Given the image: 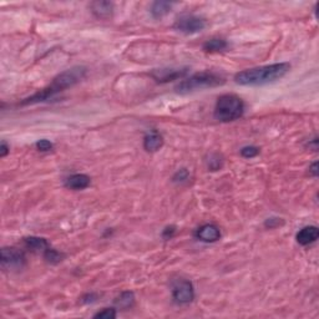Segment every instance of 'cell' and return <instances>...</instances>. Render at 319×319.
<instances>
[{
    "label": "cell",
    "instance_id": "6da1fadb",
    "mask_svg": "<svg viewBox=\"0 0 319 319\" xmlns=\"http://www.w3.org/2000/svg\"><path fill=\"white\" fill-rule=\"evenodd\" d=\"M86 75V68L84 66H74V68L65 70L64 72L59 74L54 80L51 81L49 86L44 88L33 96L28 97L21 101V105H34V103L44 102L46 100L51 99L59 92L66 90V89L71 88V86L76 85L81 80L85 77Z\"/></svg>",
    "mask_w": 319,
    "mask_h": 319
},
{
    "label": "cell",
    "instance_id": "7a4b0ae2",
    "mask_svg": "<svg viewBox=\"0 0 319 319\" xmlns=\"http://www.w3.org/2000/svg\"><path fill=\"white\" fill-rule=\"evenodd\" d=\"M290 65L288 63H278L272 65L258 66L243 70L234 76V81L243 86H258L264 84L274 83L282 79L289 71Z\"/></svg>",
    "mask_w": 319,
    "mask_h": 319
},
{
    "label": "cell",
    "instance_id": "3957f363",
    "mask_svg": "<svg viewBox=\"0 0 319 319\" xmlns=\"http://www.w3.org/2000/svg\"><path fill=\"white\" fill-rule=\"evenodd\" d=\"M225 83L226 79L222 75L212 71H202L183 79L176 86V91L178 94H189V92L203 90V89L216 88V86L223 85Z\"/></svg>",
    "mask_w": 319,
    "mask_h": 319
},
{
    "label": "cell",
    "instance_id": "277c9868",
    "mask_svg": "<svg viewBox=\"0 0 319 319\" xmlns=\"http://www.w3.org/2000/svg\"><path fill=\"white\" fill-rule=\"evenodd\" d=\"M245 113V102L240 96L226 94L218 97L215 108V117L221 122H231L240 119Z\"/></svg>",
    "mask_w": 319,
    "mask_h": 319
},
{
    "label": "cell",
    "instance_id": "5b68a950",
    "mask_svg": "<svg viewBox=\"0 0 319 319\" xmlns=\"http://www.w3.org/2000/svg\"><path fill=\"white\" fill-rule=\"evenodd\" d=\"M0 262L2 267L8 271H18L25 265L26 258L23 251L15 247H3L0 251Z\"/></svg>",
    "mask_w": 319,
    "mask_h": 319
},
{
    "label": "cell",
    "instance_id": "8992f818",
    "mask_svg": "<svg viewBox=\"0 0 319 319\" xmlns=\"http://www.w3.org/2000/svg\"><path fill=\"white\" fill-rule=\"evenodd\" d=\"M173 28L183 34H196V33H200L205 29L206 21L200 16L192 15V14H183L176 20Z\"/></svg>",
    "mask_w": 319,
    "mask_h": 319
},
{
    "label": "cell",
    "instance_id": "52a82bcc",
    "mask_svg": "<svg viewBox=\"0 0 319 319\" xmlns=\"http://www.w3.org/2000/svg\"><path fill=\"white\" fill-rule=\"evenodd\" d=\"M173 301L180 306H186L191 303L195 298V289L194 285L190 281H180L173 285L172 289Z\"/></svg>",
    "mask_w": 319,
    "mask_h": 319
},
{
    "label": "cell",
    "instance_id": "ba28073f",
    "mask_svg": "<svg viewBox=\"0 0 319 319\" xmlns=\"http://www.w3.org/2000/svg\"><path fill=\"white\" fill-rule=\"evenodd\" d=\"M189 69H161V70H155L152 72L153 79L158 83H169V81L182 79L187 75Z\"/></svg>",
    "mask_w": 319,
    "mask_h": 319
},
{
    "label": "cell",
    "instance_id": "9c48e42d",
    "mask_svg": "<svg viewBox=\"0 0 319 319\" xmlns=\"http://www.w3.org/2000/svg\"><path fill=\"white\" fill-rule=\"evenodd\" d=\"M196 237L205 243L217 242L221 238V231L214 223H207V225L201 226L196 232Z\"/></svg>",
    "mask_w": 319,
    "mask_h": 319
},
{
    "label": "cell",
    "instance_id": "30bf717a",
    "mask_svg": "<svg viewBox=\"0 0 319 319\" xmlns=\"http://www.w3.org/2000/svg\"><path fill=\"white\" fill-rule=\"evenodd\" d=\"M319 237V229L315 226H307L297 233L296 240L301 246H308L315 242Z\"/></svg>",
    "mask_w": 319,
    "mask_h": 319
},
{
    "label": "cell",
    "instance_id": "8fae6325",
    "mask_svg": "<svg viewBox=\"0 0 319 319\" xmlns=\"http://www.w3.org/2000/svg\"><path fill=\"white\" fill-rule=\"evenodd\" d=\"M90 177L88 175H84V173H75V175L69 176L65 180V187L70 190H75V191L86 189V187L90 186Z\"/></svg>",
    "mask_w": 319,
    "mask_h": 319
},
{
    "label": "cell",
    "instance_id": "7c38bea8",
    "mask_svg": "<svg viewBox=\"0 0 319 319\" xmlns=\"http://www.w3.org/2000/svg\"><path fill=\"white\" fill-rule=\"evenodd\" d=\"M24 245L25 247L29 251L34 252V253H43L45 252L47 248H50L49 242L43 237H36V236H30L25 237L24 238Z\"/></svg>",
    "mask_w": 319,
    "mask_h": 319
},
{
    "label": "cell",
    "instance_id": "4fadbf2b",
    "mask_svg": "<svg viewBox=\"0 0 319 319\" xmlns=\"http://www.w3.org/2000/svg\"><path fill=\"white\" fill-rule=\"evenodd\" d=\"M164 146V137L157 131H151L144 137V148L148 152H156Z\"/></svg>",
    "mask_w": 319,
    "mask_h": 319
},
{
    "label": "cell",
    "instance_id": "5bb4252c",
    "mask_svg": "<svg viewBox=\"0 0 319 319\" xmlns=\"http://www.w3.org/2000/svg\"><path fill=\"white\" fill-rule=\"evenodd\" d=\"M91 10L96 18H110L114 12V4L110 2H95L91 4Z\"/></svg>",
    "mask_w": 319,
    "mask_h": 319
},
{
    "label": "cell",
    "instance_id": "9a60e30c",
    "mask_svg": "<svg viewBox=\"0 0 319 319\" xmlns=\"http://www.w3.org/2000/svg\"><path fill=\"white\" fill-rule=\"evenodd\" d=\"M173 5L175 4L170 2H155L151 7L150 12L155 19H161L171 12Z\"/></svg>",
    "mask_w": 319,
    "mask_h": 319
},
{
    "label": "cell",
    "instance_id": "2e32d148",
    "mask_svg": "<svg viewBox=\"0 0 319 319\" xmlns=\"http://www.w3.org/2000/svg\"><path fill=\"white\" fill-rule=\"evenodd\" d=\"M228 47V43L225 40V39H221V38H212L211 40L206 41L205 45H203V50L206 52H221V51H225L226 49Z\"/></svg>",
    "mask_w": 319,
    "mask_h": 319
},
{
    "label": "cell",
    "instance_id": "e0dca14e",
    "mask_svg": "<svg viewBox=\"0 0 319 319\" xmlns=\"http://www.w3.org/2000/svg\"><path fill=\"white\" fill-rule=\"evenodd\" d=\"M134 302H135V297H134L132 292H124L120 295L119 298L115 301V304L121 309H127V308L132 307Z\"/></svg>",
    "mask_w": 319,
    "mask_h": 319
},
{
    "label": "cell",
    "instance_id": "ac0fdd59",
    "mask_svg": "<svg viewBox=\"0 0 319 319\" xmlns=\"http://www.w3.org/2000/svg\"><path fill=\"white\" fill-rule=\"evenodd\" d=\"M44 258H45L49 263H51V264H58V263L63 261L64 254L60 253V252L57 250H54V248H47V250L44 252Z\"/></svg>",
    "mask_w": 319,
    "mask_h": 319
},
{
    "label": "cell",
    "instance_id": "d6986e66",
    "mask_svg": "<svg viewBox=\"0 0 319 319\" xmlns=\"http://www.w3.org/2000/svg\"><path fill=\"white\" fill-rule=\"evenodd\" d=\"M94 318L97 319H114L116 318V310L114 308H103L102 310L97 312L94 315Z\"/></svg>",
    "mask_w": 319,
    "mask_h": 319
},
{
    "label": "cell",
    "instance_id": "ffe728a7",
    "mask_svg": "<svg viewBox=\"0 0 319 319\" xmlns=\"http://www.w3.org/2000/svg\"><path fill=\"white\" fill-rule=\"evenodd\" d=\"M258 153H259V148L256 146H245V147H242V150H241V155L246 158L256 157Z\"/></svg>",
    "mask_w": 319,
    "mask_h": 319
},
{
    "label": "cell",
    "instance_id": "44dd1931",
    "mask_svg": "<svg viewBox=\"0 0 319 319\" xmlns=\"http://www.w3.org/2000/svg\"><path fill=\"white\" fill-rule=\"evenodd\" d=\"M35 146L39 151H41V152H49V151L52 150L54 145H52V142H50L49 140H40V141L36 142Z\"/></svg>",
    "mask_w": 319,
    "mask_h": 319
},
{
    "label": "cell",
    "instance_id": "7402d4cb",
    "mask_svg": "<svg viewBox=\"0 0 319 319\" xmlns=\"http://www.w3.org/2000/svg\"><path fill=\"white\" fill-rule=\"evenodd\" d=\"M189 177H190L189 171H187L186 169H181L180 171L176 172L175 176H173V182L182 183V182H184V181L189 180Z\"/></svg>",
    "mask_w": 319,
    "mask_h": 319
},
{
    "label": "cell",
    "instance_id": "603a6c76",
    "mask_svg": "<svg viewBox=\"0 0 319 319\" xmlns=\"http://www.w3.org/2000/svg\"><path fill=\"white\" fill-rule=\"evenodd\" d=\"M222 166V160L218 157L217 155L211 156V160L208 161V167L212 170V171H216V170L220 169Z\"/></svg>",
    "mask_w": 319,
    "mask_h": 319
},
{
    "label": "cell",
    "instance_id": "cb8c5ba5",
    "mask_svg": "<svg viewBox=\"0 0 319 319\" xmlns=\"http://www.w3.org/2000/svg\"><path fill=\"white\" fill-rule=\"evenodd\" d=\"M282 225H283V220H282V218H274V217L268 218V220L264 222V226L267 228H276Z\"/></svg>",
    "mask_w": 319,
    "mask_h": 319
},
{
    "label": "cell",
    "instance_id": "d4e9b609",
    "mask_svg": "<svg viewBox=\"0 0 319 319\" xmlns=\"http://www.w3.org/2000/svg\"><path fill=\"white\" fill-rule=\"evenodd\" d=\"M175 232H176V228L173 227V226H171V227L165 228V231H164V233H162V236H164V238L170 240V238H172V236H173V234H175Z\"/></svg>",
    "mask_w": 319,
    "mask_h": 319
},
{
    "label": "cell",
    "instance_id": "484cf974",
    "mask_svg": "<svg viewBox=\"0 0 319 319\" xmlns=\"http://www.w3.org/2000/svg\"><path fill=\"white\" fill-rule=\"evenodd\" d=\"M9 150H10V147L8 146L7 142L3 141L2 146H0V156H2V157H5V156L9 153Z\"/></svg>",
    "mask_w": 319,
    "mask_h": 319
},
{
    "label": "cell",
    "instance_id": "4316f807",
    "mask_svg": "<svg viewBox=\"0 0 319 319\" xmlns=\"http://www.w3.org/2000/svg\"><path fill=\"white\" fill-rule=\"evenodd\" d=\"M309 172L312 173V176H314V177L318 175V162L312 164V166L309 167Z\"/></svg>",
    "mask_w": 319,
    "mask_h": 319
}]
</instances>
